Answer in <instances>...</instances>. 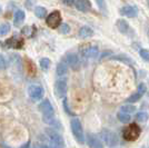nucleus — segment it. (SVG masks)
<instances>
[{
  "instance_id": "1",
  "label": "nucleus",
  "mask_w": 149,
  "mask_h": 148,
  "mask_svg": "<svg viewBox=\"0 0 149 148\" xmlns=\"http://www.w3.org/2000/svg\"><path fill=\"white\" fill-rule=\"evenodd\" d=\"M38 109L39 111L42 114V119L46 124H48L50 126L55 127V128H60V123L59 120H57L55 118V110H54V107L51 105L48 99H45L42 100L39 106H38Z\"/></svg>"
},
{
  "instance_id": "2",
  "label": "nucleus",
  "mask_w": 149,
  "mask_h": 148,
  "mask_svg": "<svg viewBox=\"0 0 149 148\" xmlns=\"http://www.w3.org/2000/svg\"><path fill=\"white\" fill-rule=\"evenodd\" d=\"M46 135L49 139V144L51 148H65V140L62 136L55 129H47Z\"/></svg>"
},
{
  "instance_id": "3",
  "label": "nucleus",
  "mask_w": 149,
  "mask_h": 148,
  "mask_svg": "<svg viewBox=\"0 0 149 148\" xmlns=\"http://www.w3.org/2000/svg\"><path fill=\"white\" fill-rule=\"evenodd\" d=\"M140 134H141V130L139 128V126L134 123L125 128L124 133H123V137L127 142H135L139 138Z\"/></svg>"
},
{
  "instance_id": "4",
  "label": "nucleus",
  "mask_w": 149,
  "mask_h": 148,
  "mask_svg": "<svg viewBox=\"0 0 149 148\" xmlns=\"http://www.w3.org/2000/svg\"><path fill=\"white\" fill-rule=\"evenodd\" d=\"M70 127H71V131H72V135H74V139L79 144H84L85 142V134H84V129H82L80 120L77 119V118L71 119Z\"/></svg>"
},
{
  "instance_id": "5",
  "label": "nucleus",
  "mask_w": 149,
  "mask_h": 148,
  "mask_svg": "<svg viewBox=\"0 0 149 148\" xmlns=\"http://www.w3.org/2000/svg\"><path fill=\"white\" fill-rule=\"evenodd\" d=\"M46 24L51 29H56L61 25V13L58 10H55L51 13L48 15V17L46 18Z\"/></svg>"
},
{
  "instance_id": "6",
  "label": "nucleus",
  "mask_w": 149,
  "mask_h": 148,
  "mask_svg": "<svg viewBox=\"0 0 149 148\" xmlns=\"http://www.w3.org/2000/svg\"><path fill=\"white\" fill-rule=\"evenodd\" d=\"M101 139L105 142V144L109 147H115L117 144H118V137L115 133H112L110 130H102L101 131Z\"/></svg>"
},
{
  "instance_id": "7",
  "label": "nucleus",
  "mask_w": 149,
  "mask_h": 148,
  "mask_svg": "<svg viewBox=\"0 0 149 148\" xmlns=\"http://www.w3.org/2000/svg\"><path fill=\"white\" fill-rule=\"evenodd\" d=\"M28 95L33 101H39L44 97L45 90L40 85H30L28 88Z\"/></svg>"
},
{
  "instance_id": "8",
  "label": "nucleus",
  "mask_w": 149,
  "mask_h": 148,
  "mask_svg": "<svg viewBox=\"0 0 149 148\" xmlns=\"http://www.w3.org/2000/svg\"><path fill=\"white\" fill-rule=\"evenodd\" d=\"M146 91H147L146 85H145V84H139V86L137 88V91L135 94L130 95V97H128V98L126 99V103H128V104H134V103H136V101H138V100L146 94Z\"/></svg>"
},
{
  "instance_id": "9",
  "label": "nucleus",
  "mask_w": 149,
  "mask_h": 148,
  "mask_svg": "<svg viewBox=\"0 0 149 148\" xmlns=\"http://www.w3.org/2000/svg\"><path fill=\"white\" fill-rule=\"evenodd\" d=\"M67 93V79L65 77H59L55 84V94L58 97H63Z\"/></svg>"
},
{
  "instance_id": "10",
  "label": "nucleus",
  "mask_w": 149,
  "mask_h": 148,
  "mask_svg": "<svg viewBox=\"0 0 149 148\" xmlns=\"http://www.w3.org/2000/svg\"><path fill=\"white\" fill-rule=\"evenodd\" d=\"M66 64L74 70H77V69L80 68V59H79V57H78V55L72 54V52L66 56Z\"/></svg>"
},
{
  "instance_id": "11",
  "label": "nucleus",
  "mask_w": 149,
  "mask_h": 148,
  "mask_svg": "<svg viewBox=\"0 0 149 148\" xmlns=\"http://www.w3.org/2000/svg\"><path fill=\"white\" fill-rule=\"evenodd\" d=\"M120 13L128 18H135L138 15V9L135 6H125L120 9Z\"/></svg>"
},
{
  "instance_id": "12",
  "label": "nucleus",
  "mask_w": 149,
  "mask_h": 148,
  "mask_svg": "<svg viewBox=\"0 0 149 148\" xmlns=\"http://www.w3.org/2000/svg\"><path fill=\"white\" fill-rule=\"evenodd\" d=\"M98 54H99V50L96 46H89L84 50H81V55L85 58H96Z\"/></svg>"
},
{
  "instance_id": "13",
  "label": "nucleus",
  "mask_w": 149,
  "mask_h": 148,
  "mask_svg": "<svg viewBox=\"0 0 149 148\" xmlns=\"http://www.w3.org/2000/svg\"><path fill=\"white\" fill-rule=\"evenodd\" d=\"M74 7L81 13H88L91 9V3L89 0H76Z\"/></svg>"
},
{
  "instance_id": "14",
  "label": "nucleus",
  "mask_w": 149,
  "mask_h": 148,
  "mask_svg": "<svg viewBox=\"0 0 149 148\" xmlns=\"http://www.w3.org/2000/svg\"><path fill=\"white\" fill-rule=\"evenodd\" d=\"M22 45H24V40L17 37H13L8 39L5 41V43H2V46L9 47V48H20V47H22Z\"/></svg>"
},
{
  "instance_id": "15",
  "label": "nucleus",
  "mask_w": 149,
  "mask_h": 148,
  "mask_svg": "<svg viewBox=\"0 0 149 148\" xmlns=\"http://www.w3.org/2000/svg\"><path fill=\"white\" fill-rule=\"evenodd\" d=\"M87 144L89 148H104V145L100 142V139H98L96 136L91 135V134H88Z\"/></svg>"
},
{
  "instance_id": "16",
  "label": "nucleus",
  "mask_w": 149,
  "mask_h": 148,
  "mask_svg": "<svg viewBox=\"0 0 149 148\" xmlns=\"http://www.w3.org/2000/svg\"><path fill=\"white\" fill-rule=\"evenodd\" d=\"M117 28H118V30L121 32V34H124V35H129L130 34V27L128 25V22L124 20V19H118L117 20Z\"/></svg>"
},
{
  "instance_id": "17",
  "label": "nucleus",
  "mask_w": 149,
  "mask_h": 148,
  "mask_svg": "<svg viewBox=\"0 0 149 148\" xmlns=\"http://www.w3.org/2000/svg\"><path fill=\"white\" fill-rule=\"evenodd\" d=\"M78 35H79V37L81 39H87V38H90L93 36V30L90 27H88V26H84V27H81L80 29H79Z\"/></svg>"
},
{
  "instance_id": "18",
  "label": "nucleus",
  "mask_w": 149,
  "mask_h": 148,
  "mask_svg": "<svg viewBox=\"0 0 149 148\" xmlns=\"http://www.w3.org/2000/svg\"><path fill=\"white\" fill-rule=\"evenodd\" d=\"M25 18H26L25 11L24 10H17L15 13V16H13V25L20 26L25 21Z\"/></svg>"
},
{
  "instance_id": "19",
  "label": "nucleus",
  "mask_w": 149,
  "mask_h": 148,
  "mask_svg": "<svg viewBox=\"0 0 149 148\" xmlns=\"http://www.w3.org/2000/svg\"><path fill=\"white\" fill-rule=\"evenodd\" d=\"M67 73H68V65L66 62H59L56 68L57 76L58 77H63V76L67 75Z\"/></svg>"
},
{
  "instance_id": "20",
  "label": "nucleus",
  "mask_w": 149,
  "mask_h": 148,
  "mask_svg": "<svg viewBox=\"0 0 149 148\" xmlns=\"http://www.w3.org/2000/svg\"><path fill=\"white\" fill-rule=\"evenodd\" d=\"M35 15L39 19H44L47 16V9L41 6H38L35 8Z\"/></svg>"
},
{
  "instance_id": "21",
  "label": "nucleus",
  "mask_w": 149,
  "mask_h": 148,
  "mask_svg": "<svg viewBox=\"0 0 149 148\" xmlns=\"http://www.w3.org/2000/svg\"><path fill=\"white\" fill-rule=\"evenodd\" d=\"M118 119L121 121V123H129L131 119V116L130 114H128V112H125V111L120 110V112H118Z\"/></svg>"
},
{
  "instance_id": "22",
  "label": "nucleus",
  "mask_w": 149,
  "mask_h": 148,
  "mask_svg": "<svg viewBox=\"0 0 149 148\" xmlns=\"http://www.w3.org/2000/svg\"><path fill=\"white\" fill-rule=\"evenodd\" d=\"M149 119V115L146 111H139L137 112L136 115V120L137 121H140V123H146Z\"/></svg>"
},
{
  "instance_id": "23",
  "label": "nucleus",
  "mask_w": 149,
  "mask_h": 148,
  "mask_svg": "<svg viewBox=\"0 0 149 148\" xmlns=\"http://www.w3.org/2000/svg\"><path fill=\"white\" fill-rule=\"evenodd\" d=\"M50 65H51V61H50L49 58H42L40 60V67H41L42 70H48Z\"/></svg>"
},
{
  "instance_id": "24",
  "label": "nucleus",
  "mask_w": 149,
  "mask_h": 148,
  "mask_svg": "<svg viewBox=\"0 0 149 148\" xmlns=\"http://www.w3.org/2000/svg\"><path fill=\"white\" fill-rule=\"evenodd\" d=\"M121 110L125 111V112H128V114H132V112L136 111V107L134 105H131V104H126V105L121 107Z\"/></svg>"
},
{
  "instance_id": "25",
  "label": "nucleus",
  "mask_w": 149,
  "mask_h": 148,
  "mask_svg": "<svg viewBox=\"0 0 149 148\" xmlns=\"http://www.w3.org/2000/svg\"><path fill=\"white\" fill-rule=\"evenodd\" d=\"M10 31V25L9 24H2L0 25V37L7 35Z\"/></svg>"
},
{
  "instance_id": "26",
  "label": "nucleus",
  "mask_w": 149,
  "mask_h": 148,
  "mask_svg": "<svg viewBox=\"0 0 149 148\" xmlns=\"http://www.w3.org/2000/svg\"><path fill=\"white\" fill-rule=\"evenodd\" d=\"M139 55H140V57L143 58L145 61L149 62V50L148 49L141 48V49L139 50Z\"/></svg>"
},
{
  "instance_id": "27",
  "label": "nucleus",
  "mask_w": 149,
  "mask_h": 148,
  "mask_svg": "<svg viewBox=\"0 0 149 148\" xmlns=\"http://www.w3.org/2000/svg\"><path fill=\"white\" fill-rule=\"evenodd\" d=\"M59 31L61 32V34H69L70 32V26L68 24H61V25L59 26Z\"/></svg>"
},
{
  "instance_id": "28",
  "label": "nucleus",
  "mask_w": 149,
  "mask_h": 148,
  "mask_svg": "<svg viewBox=\"0 0 149 148\" xmlns=\"http://www.w3.org/2000/svg\"><path fill=\"white\" fill-rule=\"evenodd\" d=\"M97 5L99 7V9L102 11V13H107V6H106V1L105 0H96Z\"/></svg>"
},
{
  "instance_id": "29",
  "label": "nucleus",
  "mask_w": 149,
  "mask_h": 148,
  "mask_svg": "<svg viewBox=\"0 0 149 148\" xmlns=\"http://www.w3.org/2000/svg\"><path fill=\"white\" fill-rule=\"evenodd\" d=\"M6 66H7V64H6V59H5V57L0 55V69L6 68Z\"/></svg>"
},
{
  "instance_id": "30",
  "label": "nucleus",
  "mask_w": 149,
  "mask_h": 148,
  "mask_svg": "<svg viewBox=\"0 0 149 148\" xmlns=\"http://www.w3.org/2000/svg\"><path fill=\"white\" fill-rule=\"evenodd\" d=\"M61 2L66 6H72V5H74L76 0H61Z\"/></svg>"
},
{
  "instance_id": "31",
  "label": "nucleus",
  "mask_w": 149,
  "mask_h": 148,
  "mask_svg": "<svg viewBox=\"0 0 149 148\" xmlns=\"http://www.w3.org/2000/svg\"><path fill=\"white\" fill-rule=\"evenodd\" d=\"M22 32L25 34V35H27V36H30V27H25L24 29H22Z\"/></svg>"
},
{
  "instance_id": "32",
  "label": "nucleus",
  "mask_w": 149,
  "mask_h": 148,
  "mask_svg": "<svg viewBox=\"0 0 149 148\" xmlns=\"http://www.w3.org/2000/svg\"><path fill=\"white\" fill-rule=\"evenodd\" d=\"M30 140H28V142H26V144H24V145H22V146H20V147L19 148H30Z\"/></svg>"
},
{
  "instance_id": "33",
  "label": "nucleus",
  "mask_w": 149,
  "mask_h": 148,
  "mask_svg": "<svg viewBox=\"0 0 149 148\" xmlns=\"http://www.w3.org/2000/svg\"><path fill=\"white\" fill-rule=\"evenodd\" d=\"M147 36H148V38H149V27L147 28Z\"/></svg>"
},
{
  "instance_id": "34",
  "label": "nucleus",
  "mask_w": 149,
  "mask_h": 148,
  "mask_svg": "<svg viewBox=\"0 0 149 148\" xmlns=\"http://www.w3.org/2000/svg\"><path fill=\"white\" fill-rule=\"evenodd\" d=\"M147 5H148V7H149V0H147Z\"/></svg>"
},
{
  "instance_id": "35",
  "label": "nucleus",
  "mask_w": 149,
  "mask_h": 148,
  "mask_svg": "<svg viewBox=\"0 0 149 148\" xmlns=\"http://www.w3.org/2000/svg\"><path fill=\"white\" fill-rule=\"evenodd\" d=\"M33 148H38V147H33Z\"/></svg>"
},
{
  "instance_id": "36",
  "label": "nucleus",
  "mask_w": 149,
  "mask_h": 148,
  "mask_svg": "<svg viewBox=\"0 0 149 148\" xmlns=\"http://www.w3.org/2000/svg\"><path fill=\"white\" fill-rule=\"evenodd\" d=\"M141 148H145V147H141Z\"/></svg>"
}]
</instances>
